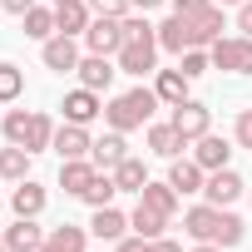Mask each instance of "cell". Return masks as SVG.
Returning <instances> with one entry per match:
<instances>
[{
    "mask_svg": "<svg viewBox=\"0 0 252 252\" xmlns=\"http://www.w3.org/2000/svg\"><path fill=\"white\" fill-rule=\"evenodd\" d=\"M163 99L154 94V89H129V94H119V99H109L104 104V119H109V129H119V134H129V129H144V124L154 119V109H158Z\"/></svg>",
    "mask_w": 252,
    "mask_h": 252,
    "instance_id": "6da1fadb",
    "label": "cell"
},
{
    "mask_svg": "<svg viewBox=\"0 0 252 252\" xmlns=\"http://www.w3.org/2000/svg\"><path fill=\"white\" fill-rule=\"evenodd\" d=\"M213 69H232V74H252V35H232V40H213Z\"/></svg>",
    "mask_w": 252,
    "mask_h": 252,
    "instance_id": "7a4b0ae2",
    "label": "cell"
},
{
    "mask_svg": "<svg viewBox=\"0 0 252 252\" xmlns=\"http://www.w3.org/2000/svg\"><path fill=\"white\" fill-rule=\"evenodd\" d=\"M84 45H89V55H119L124 50V20L94 15L89 30H84Z\"/></svg>",
    "mask_w": 252,
    "mask_h": 252,
    "instance_id": "3957f363",
    "label": "cell"
},
{
    "mask_svg": "<svg viewBox=\"0 0 252 252\" xmlns=\"http://www.w3.org/2000/svg\"><path fill=\"white\" fill-rule=\"evenodd\" d=\"M168 124H173L188 144H198V139L208 134V109H203L198 99H183V104H173V119H168Z\"/></svg>",
    "mask_w": 252,
    "mask_h": 252,
    "instance_id": "277c9868",
    "label": "cell"
},
{
    "mask_svg": "<svg viewBox=\"0 0 252 252\" xmlns=\"http://www.w3.org/2000/svg\"><path fill=\"white\" fill-rule=\"evenodd\" d=\"M50 149L60 154V163H64V158H89V149H94L89 124H64V129H55V144H50Z\"/></svg>",
    "mask_w": 252,
    "mask_h": 252,
    "instance_id": "5b68a950",
    "label": "cell"
},
{
    "mask_svg": "<svg viewBox=\"0 0 252 252\" xmlns=\"http://www.w3.org/2000/svg\"><path fill=\"white\" fill-rule=\"evenodd\" d=\"M158 45H163V50H173V55H183V50H193V45H198V25H193L188 15H168V20L158 25Z\"/></svg>",
    "mask_w": 252,
    "mask_h": 252,
    "instance_id": "8992f818",
    "label": "cell"
},
{
    "mask_svg": "<svg viewBox=\"0 0 252 252\" xmlns=\"http://www.w3.org/2000/svg\"><path fill=\"white\" fill-rule=\"evenodd\" d=\"M89 20H94L89 0H55V25H60V35H84Z\"/></svg>",
    "mask_w": 252,
    "mask_h": 252,
    "instance_id": "52a82bcc",
    "label": "cell"
},
{
    "mask_svg": "<svg viewBox=\"0 0 252 252\" xmlns=\"http://www.w3.org/2000/svg\"><path fill=\"white\" fill-rule=\"evenodd\" d=\"M45 69H55V74L79 69V45H74V35H55V40H45Z\"/></svg>",
    "mask_w": 252,
    "mask_h": 252,
    "instance_id": "ba28073f",
    "label": "cell"
},
{
    "mask_svg": "<svg viewBox=\"0 0 252 252\" xmlns=\"http://www.w3.org/2000/svg\"><path fill=\"white\" fill-rule=\"evenodd\" d=\"M104 114V104H99V94L94 89H74V94H64V124H94Z\"/></svg>",
    "mask_w": 252,
    "mask_h": 252,
    "instance_id": "9c48e42d",
    "label": "cell"
},
{
    "mask_svg": "<svg viewBox=\"0 0 252 252\" xmlns=\"http://www.w3.org/2000/svg\"><path fill=\"white\" fill-rule=\"evenodd\" d=\"M203 193H208V203H213V208H227V203H237V198H242V178H237L232 168H218V173H208Z\"/></svg>",
    "mask_w": 252,
    "mask_h": 252,
    "instance_id": "30bf717a",
    "label": "cell"
},
{
    "mask_svg": "<svg viewBox=\"0 0 252 252\" xmlns=\"http://www.w3.org/2000/svg\"><path fill=\"white\" fill-rule=\"evenodd\" d=\"M154 55H158V35H154V40H129V45L119 50V69L149 74V69H154Z\"/></svg>",
    "mask_w": 252,
    "mask_h": 252,
    "instance_id": "8fae6325",
    "label": "cell"
},
{
    "mask_svg": "<svg viewBox=\"0 0 252 252\" xmlns=\"http://www.w3.org/2000/svg\"><path fill=\"white\" fill-rule=\"evenodd\" d=\"M89 158H94V168H104V173H114L124 158H129V144H124V134L114 129V134H104V139H94V149H89Z\"/></svg>",
    "mask_w": 252,
    "mask_h": 252,
    "instance_id": "7c38bea8",
    "label": "cell"
},
{
    "mask_svg": "<svg viewBox=\"0 0 252 252\" xmlns=\"http://www.w3.org/2000/svg\"><path fill=\"white\" fill-rule=\"evenodd\" d=\"M94 173H99L94 158H64V163H60V188L74 193V198H84V188L94 183Z\"/></svg>",
    "mask_w": 252,
    "mask_h": 252,
    "instance_id": "4fadbf2b",
    "label": "cell"
},
{
    "mask_svg": "<svg viewBox=\"0 0 252 252\" xmlns=\"http://www.w3.org/2000/svg\"><path fill=\"white\" fill-rule=\"evenodd\" d=\"M45 247V232L35 227V218H15L5 227V252H40Z\"/></svg>",
    "mask_w": 252,
    "mask_h": 252,
    "instance_id": "5bb4252c",
    "label": "cell"
},
{
    "mask_svg": "<svg viewBox=\"0 0 252 252\" xmlns=\"http://www.w3.org/2000/svg\"><path fill=\"white\" fill-rule=\"evenodd\" d=\"M74 74H79V84H84V89H94V94H99V89H109V84H114V74H119V69L109 64V55H89V60H79V69H74Z\"/></svg>",
    "mask_w": 252,
    "mask_h": 252,
    "instance_id": "9a60e30c",
    "label": "cell"
},
{
    "mask_svg": "<svg viewBox=\"0 0 252 252\" xmlns=\"http://www.w3.org/2000/svg\"><path fill=\"white\" fill-rule=\"evenodd\" d=\"M168 183H173L178 193H203V183H208V168H203L198 158H173V168H168Z\"/></svg>",
    "mask_w": 252,
    "mask_h": 252,
    "instance_id": "2e32d148",
    "label": "cell"
},
{
    "mask_svg": "<svg viewBox=\"0 0 252 252\" xmlns=\"http://www.w3.org/2000/svg\"><path fill=\"white\" fill-rule=\"evenodd\" d=\"M10 208H15V218H40L45 213V188L35 178H20L15 193H10Z\"/></svg>",
    "mask_w": 252,
    "mask_h": 252,
    "instance_id": "e0dca14e",
    "label": "cell"
},
{
    "mask_svg": "<svg viewBox=\"0 0 252 252\" xmlns=\"http://www.w3.org/2000/svg\"><path fill=\"white\" fill-rule=\"evenodd\" d=\"M218 218H222V208H213V203H203V208H188V218H183V232H188L193 242H213V232H218Z\"/></svg>",
    "mask_w": 252,
    "mask_h": 252,
    "instance_id": "ac0fdd59",
    "label": "cell"
},
{
    "mask_svg": "<svg viewBox=\"0 0 252 252\" xmlns=\"http://www.w3.org/2000/svg\"><path fill=\"white\" fill-rule=\"evenodd\" d=\"M149 149H154L158 158H178V154L188 149V139L173 129V124H149Z\"/></svg>",
    "mask_w": 252,
    "mask_h": 252,
    "instance_id": "d6986e66",
    "label": "cell"
},
{
    "mask_svg": "<svg viewBox=\"0 0 252 252\" xmlns=\"http://www.w3.org/2000/svg\"><path fill=\"white\" fill-rule=\"evenodd\" d=\"M89 232H94V237H104V242H119L124 232H129V218H124L114 203H109V208H94V222H89Z\"/></svg>",
    "mask_w": 252,
    "mask_h": 252,
    "instance_id": "ffe728a7",
    "label": "cell"
},
{
    "mask_svg": "<svg viewBox=\"0 0 252 252\" xmlns=\"http://www.w3.org/2000/svg\"><path fill=\"white\" fill-rule=\"evenodd\" d=\"M193 158L208 168V173H218V168H227V158H232V149L218 139V134H203L198 139V149H193Z\"/></svg>",
    "mask_w": 252,
    "mask_h": 252,
    "instance_id": "44dd1931",
    "label": "cell"
},
{
    "mask_svg": "<svg viewBox=\"0 0 252 252\" xmlns=\"http://www.w3.org/2000/svg\"><path fill=\"white\" fill-rule=\"evenodd\" d=\"M188 84H193V79H188L183 69H163V74H158V84H154V94L173 109V104H183V99H188Z\"/></svg>",
    "mask_w": 252,
    "mask_h": 252,
    "instance_id": "7402d4cb",
    "label": "cell"
},
{
    "mask_svg": "<svg viewBox=\"0 0 252 252\" xmlns=\"http://www.w3.org/2000/svg\"><path fill=\"white\" fill-rule=\"evenodd\" d=\"M178 198H183V193H178L173 183H144V193H139V203L158 208L163 218H173V213H178Z\"/></svg>",
    "mask_w": 252,
    "mask_h": 252,
    "instance_id": "603a6c76",
    "label": "cell"
},
{
    "mask_svg": "<svg viewBox=\"0 0 252 252\" xmlns=\"http://www.w3.org/2000/svg\"><path fill=\"white\" fill-rule=\"evenodd\" d=\"M20 20H25V35H30V40H40V45L60 35V25H55V10H45V5H35V10H25Z\"/></svg>",
    "mask_w": 252,
    "mask_h": 252,
    "instance_id": "cb8c5ba5",
    "label": "cell"
},
{
    "mask_svg": "<svg viewBox=\"0 0 252 252\" xmlns=\"http://www.w3.org/2000/svg\"><path fill=\"white\" fill-rule=\"evenodd\" d=\"M129 227H134L139 237H149V242H154V237H163V227H168V218H163L158 208H149V203H139V208H134V218H129Z\"/></svg>",
    "mask_w": 252,
    "mask_h": 252,
    "instance_id": "d4e9b609",
    "label": "cell"
},
{
    "mask_svg": "<svg viewBox=\"0 0 252 252\" xmlns=\"http://www.w3.org/2000/svg\"><path fill=\"white\" fill-rule=\"evenodd\" d=\"M30 149H20V144H10V149H0V178H30Z\"/></svg>",
    "mask_w": 252,
    "mask_h": 252,
    "instance_id": "484cf974",
    "label": "cell"
},
{
    "mask_svg": "<svg viewBox=\"0 0 252 252\" xmlns=\"http://www.w3.org/2000/svg\"><path fill=\"white\" fill-rule=\"evenodd\" d=\"M40 252H84V227H74V222L55 227V232L45 237V247H40Z\"/></svg>",
    "mask_w": 252,
    "mask_h": 252,
    "instance_id": "4316f807",
    "label": "cell"
},
{
    "mask_svg": "<svg viewBox=\"0 0 252 252\" xmlns=\"http://www.w3.org/2000/svg\"><path fill=\"white\" fill-rule=\"evenodd\" d=\"M114 183H119V193H144V183H149V168H144L139 158H124V163L114 168Z\"/></svg>",
    "mask_w": 252,
    "mask_h": 252,
    "instance_id": "83f0119b",
    "label": "cell"
},
{
    "mask_svg": "<svg viewBox=\"0 0 252 252\" xmlns=\"http://www.w3.org/2000/svg\"><path fill=\"white\" fill-rule=\"evenodd\" d=\"M50 144H55V124H50V114L30 109V134H25V149H30V154H40V149H50Z\"/></svg>",
    "mask_w": 252,
    "mask_h": 252,
    "instance_id": "f1b7e54d",
    "label": "cell"
},
{
    "mask_svg": "<svg viewBox=\"0 0 252 252\" xmlns=\"http://www.w3.org/2000/svg\"><path fill=\"white\" fill-rule=\"evenodd\" d=\"M114 193H119L114 173H104V168H99V173H94V183L84 188V203H89V208H109V203H114Z\"/></svg>",
    "mask_w": 252,
    "mask_h": 252,
    "instance_id": "f546056e",
    "label": "cell"
},
{
    "mask_svg": "<svg viewBox=\"0 0 252 252\" xmlns=\"http://www.w3.org/2000/svg\"><path fill=\"white\" fill-rule=\"evenodd\" d=\"M213 242H218V247H237V242H242V218L222 208V218H218V232H213Z\"/></svg>",
    "mask_w": 252,
    "mask_h": 252,
    "instance_id": "4dcf8cb0",
    "label": "cell"
},
{
    "mask_svg": "<svg viewBox=\"0 0 252 252\" xmlns=\"http://www.w3.org/2000/svg\"><path fill=\"white\" fill-rule=\"evenodd\" d=\"M178 69H183L188 79H198V74H208V69H213V55H203V45H193V50H183V55H178Z\"/></svg>",
    "mask_w": 252,
    "mask_h": 252,
    "instance_id": "1f68e13d",
    "label": "cell"
},
{
    "mask_svg": "<svg viewBox=\"0 0 252 252\" xmlns=\"http://www.w3.org/2000/svg\"><path fill=\"white\" fill-rule=\"evenodd\" d=\"M25 94V74L15 69V64H0V104H10V99H20Z\"/></svg>",
    "mask_w": 252,
    "mask_h": 252,
    "instance_id": "d6a6232c",
    "label": "cell"
},
{
    "mask_svg": "<svg viewBox=\"0 0 252 252\" xmlns=\"http://www.w3.org/2000/svg\"><path fill=\"white\" fill-rule=\"evenodd\" d=\"M193 25H198V45H213V40H222V10H218V5H213L208 15H198Z\"/></svg>",
    "mask_w": 252,
    "mask_h": 252,
    "instance_id": "836d02e7",
    "label": "cell"
},
{
    "mask_svg": "<svg viewBox=\"0 0 252 252\" xmlns=\"http://www.w3.org/2000/svg\"><path fill=\"white\" fill-rule=\"evenodd\" d=\"M158 35V25H149L144 15H124V45L129 40H154Z\"/></svg>",
    "mask_w": 252,
    "mask_h": 252,
    "instance_id": "e575fe53",
    "label": "cell"
},
{
    "mask_svg": "<svg viewBox=\"0 0 252 252\" xmlns=\"http://www.w3.org/2000/svg\"><path fill=\"white\" fill-rule=\"evenodd\" d=\"M89 10L109 15V20H124V15H129V0H89Z\"/></svg>",
    "mask_w": 252,
    "mask_h": 252,
    "instance_id": "d590c367",
    "label": "cell"
},
{
    "mask_svg": "<svg viewBox=\"0 0 252 252\" xmlns=\"http://www.w3.org/2000/svg\"><path fill=\"white\" fill-rule=\"evenodd\" d=\"M208 10H213V0H173V15H188V20H198Z\"/></svg>",
    "mask_w": 252,
    "mask_h": 252,
    "instance_id": "8d00e7d4",
    "label": "cell"
},
{
    "mask_svg": "<svg viewBox=\"0 0 252 252\" xmlns=\"http://www.w3.org/2000/svg\"><path fill=\"white\" fill-rule=\"evenodd\" d=\"M237 144H242V149H252V109H242V114H237Z\"/></svg>",
    "mask_w": 252,
    "mask_h": 252,
    "instance_id": "74e56055",
    "label": "cell"
},
{
    "mask_svg": "<svg viewBox=\"0 0 252 252\" xmlns=\"http://www.w3.org/2000/svg\"><path fill=\"white\" fill-rule=\"evenodd\" d=\"M119 252H154V242L134 232V237H119Z\"/></svg>",
    "mask_w": 252,
    "mask_h": 252,
    "instance_id": "f35d334b",
    "label": "cell"
},
{
    "mask_svg": "<svg viewBox=\"0 0 252 252\" xmlns=\"http://www.w3.org/2000/svg\"><path fill=\"white\" fill-rule=\"evenodd\" d=\"M237 30L252 35V0H242V5H237Z\"/></svg>",
    "mask_w": 252,
    "mask_h": 252,
    "instance_id": "ab89813d",
    "label": "cell"
},
{
    "mask_svg": "<svg viewBox=\"0 0 252 252\" xmlns=\"http://www.w3.org/2000/svg\"><path fill=\"white\" fill-rule=\"evenodd\" d=\"M0 5H5L10 15H25V10H35V0H0Z\"/></svg>",
    "mask_w": 252,
    "mask_h": 252,
    "instance_id": "60d3db41",
    "label": "cell"
},
{
    "mask_svg": "<svg viewBox=\"0 0 252 252\" xmlns=\"http://www.w3.org/2000/svg\"><path fill=\"white\" fill-rule=\"evenodd\" d=\"M154 252H183V242H173V237H154Z\"/></svg>",
    "mask_w": 252,
    "mask_h": 252,
    "instance_id": "b9f144b4",
    "label": "cell"
},
{
    "mask_svg": "<svg viewBox=\"0 0 252 252\" xmlns=\"http://www.w3.org/2000/svg\"><path fill=\"white\" fill-rule=\"evenodd\" d=\"M134 10H154V5H163V0H129Z\"/></svg>",
    "mask_w": 252,
    "mask_h": 252,
    "instance_id": "7bdbcfd3",
    "label": "cell"
},
{
    "mask_svg": "<svg viewBox=\"0 0 252 252\" xmlns=\"http://www.w3.org/2000/svg\"><path fill=\"white\" fill-rule=\"evenodd\" d=\"M193 252H222V247H218V242H198Z\"/></svg>",
    "mask_w": 252,
    "mask_h": 252,
    "instance_id": "ee69618b",
    "label": "cell"
},
{
    "mask_svg": "<svg viewBox=\"0 0 252 252\" xmlns=\"http://www.w3.org/2000/svg\"><path fill=\"white\" fill-rule=\"evenodd\" d=\"M218 5H242V0H218Z\"/></svg>",
    "mask_w": 252,
    "mask_h": 252,
    "instance_id": "f6af8a7d",
    "label": "cell"
},
{
    "mask_svg": "<svg viewBox=\"0 0 252 252\" xmlns=\"http://www.w3.org/2000/svg\"><path fill=\"white\" fill-rule=\"evenodd\" d=\"M0 242H5V232H0Z\"/></svg>",
    "mask_w": 252,
    "mask_h": 252,
    "instance_id": "bcb514c9",
    "label": "cell"
},
{
    "mask_svg": "<svg viewBox=\"0 0 252 252\" xmlns=\"http://www.w3.org/2000/svg\"><path fill=\"white\" fill-rule=\"evenodd\" d=\"M0 252H5V242H0Z\"/></svg>",
    "mask_w": 252,
    "mask_h": 252,
    "instance_id": "7dc6e473",
    "label": "cell"
}]
</instances>
